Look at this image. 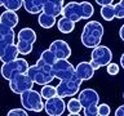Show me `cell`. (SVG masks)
<instances>
[{
  "label": "cell",
  "instance_id": "f546056e",
  "mask_svg": "<svg viewBox=\"0 0 124 116\" xmlns=\"http://www.w3.org/2000/svg\"><path fill=\"white\" fill-rule=\"evenodd\" d=\"M83 114H84L85 116H97V115H98V106L83 108Z\"/></svg>",
  "mask_w": 124,
  "mask_h": 116
},
{
  "label": "cell",
  "instance_id": "9c48e42d",
  "mask_svg": "<svg viewBox=\"0 0 124 116\" xmlns=\"http://www.w3.org/2000/svg\"><path fill=\"white\" fill-rule=\"evenodd\" d=\"M53 72H54L56 79L66 80L75 75L76 70L72 66V63L69 62V59H57L56 63L53 65Z\"/></svg>",
  "mask_w": 124,
  "mask_h": 116
},
{
  "label": "cell",
  "instance_id": "30bf717a",
  "mask_svg": "<svg viewBox=\"0 0 124 116\" xmlns=\"http://www.w3.org/2000/svg\"><path fill=\"white\" fill-rule=\"evenodd\" d=\"M66 108H67V104L65 103L63 98L60 95H54L52 98L46 99L44 111L49 116H61V115H63Z\"/></svg>",
  "mask_w": 124,
  "mask_h": 116
},
{
  "label": "cell",
  "instance_id": "7c38bea8",
  "mask_svg": "<svg viewBox=\"0 0 124 116\" xmlns=\"http://www.w3.org/2000/svg\"><path fill=\"white\" fill-rule=\"evenodd\" d=\"M49 49L56 54L57 59H69L71 57V48H70L69 43L65 40H54L49 45Z\"/></svg>",
  "mask_w": 124,
  "mask_h": 116
},
{
  "label": "cell",
  "instance_id": "ac0fdd59",
  "mask_svg": "<svg viewBox=\"0 0 124 116\" xmlns=\"http://www.w3.org/2000/svg\"><path fill=\"white\" fill-rule=\"evenodd\" d=\"M0 25L14 29L18 25V14L16 13V10L7 9L5 12H3L1 15H0Z\"/></svg>",
  "mask_w": 124,
  "mask_h": 116
},
{
  "label": "cell",
  "instance_id": "d4e9b609",
  "mask_svg": "<svg viewBox=\"0 0 124 116\" xmlns=\"http://www.w3.org/2000/svg\"><path fill=\"white\" fill-rule=\"evenodd\" d=\"M40 93H41L43 98L46 101V99L52 98V97H54V95H57V87H53V85L45 84V85H43Z\"/></svg>",
  "mask_w": 124,
  "mask_h": 116
},
{
  "label": "cell",
  "instance_id": "277c9868",
  "mask_svg": "<svg viewBox=\"0 0 124 116\" xmlns=\"http://www.w3.org/2000/svg\"><path fill=\"white\" fill-rule=\"evenodd\" d=\"M21 104L27 111L32 112H41L45 108V103L43 102V95L40 92L29 89V90L21 93Z\"/></svg>",
  "mask_w": 124,
  "mask_h": 116
},
{
  "label": "cell",
  "instance_id": "9a60e30c",
  "mask_svg": "<svg viewBox=\"0 0 124 116\" xmlns=\"http://www.w3.org/2000/svg\"><path fill=\"white\" fill-rule=\"evenodd\" d=\"M63 7V0H48L43 8V12L52 14L54 17H58V15H62Z\"/></svg>",
  "mask_w": 124,
  "mask_h": 116
},
{
  "label": "cell",
  "instance_id": "6da1fadb",
  "mask_svg": "<svg viewBox=\"0 0 124 116\" xmlns=\"http://www.w3.org/2000/svg\"><path fill=\"white\" fill-rule=\"evenodd\" d=\"M94 14V8L89 1H70L63 7L62 15L72 19L74 22H79L81 19H89Z\"/></svg>",
  "mask_w": 124,
  "mask_h": 116
},
{
  "label": "cell",
  "instance_id": "484cf974",
  "mask_svg": "<svg viewBox=\"0 0 124 116\" xmlns=\"http://www.w3.org/2000/svg\"><path fill=\"white\" fill-rule=\"evenodd\" d=\"M3 7L5 8V9L17 12L18 9L23 8V0H5V3H4Z\"/></svg>",
  "mask_w": 124,
  "mask_h": 116
},
{
  "label": "cell",
  "instance_id": "7402d4cb",
  "mask_svg": "<svg viewBox=\"0 0 124 116\" xmlns=\"http://www.w3.org/2000/svg\"><path fill=\"white\" fill-rule=\"evenodd\" d=\"M83 110V104H81L79 98H71L67 102V111L70 116H79L80 111Z\"/></svg>",
  "mask_w": 124,
  "mask_h": 116
},
{
  "label": "cell",
  "instance_id": "cb8c5ba5",
  "mask_svg": "<svg viewBox=\"0 0 124 116\" xmlns=\"http://www.w3.org/2000/svg\"><path fill=\"white\" fill-rule=\"evenodd\" d=\"M39 59H41L44 63L49 65V66H53L54 63H56V61H57V57L50 49H46V50H44V52L41 53V56H40Z\"/></svg>",
  "mask_w": 124,
  "mask_h": 116
},
{
  "label": "cell",
  "instance_id": "d6a6232c",
  "mask_svg": "<svg viewBox=\"0 0 124 116\" xmlns=\"http://www.w3.org/2000/svg\"><path fill=\"white\" fill-rule=\"evenodd\" d=\"M115 115L116 116H124V104H122V106H119L118 108H116Z\"/></svg>",
  "mask_w": 124,
  "mask_h": 116
},
{
  "label": "cell",
  "instance_id": "8d00e7d4",
  "mask_svg": "<svg viewBox=\"0 0 124 116\" xmlns=\"http://www.w3.org/2000/svg\"><path fill=\"white\" fill-rule=\"evenodd\" d=\"M4 3H5V0H0V5H1V7L4 5Z\"/></svg>",
  "mask_w": 124,
  "mask_h": 116
},
{
  "label": "cell",
  "instance_id": "74e56055",
  "mask_svg": "<svg viewBox=\"0 0 124 116\" xmlns=\"http://www.w3.org/2000/svg\"><path fill=\"white\" fill-rule=\"evenodd\" d=\"M123 97H124V94H123Z\"/></svg>",
  "mask_w": 124,
  "mask_h": 116
},
{
  "label": "cell",
  "instance_id": "44dd1931",
  "mask_svg": "<svg viewBox=\"0 0 124 116\" xmlns=\"http://www.w3.org/2000/svg\"><path fill=\"white\" fill-rule=\"evenodd\" d=\"M56 18L57 17H54V15H52V14H48V13H45V12H41V13H39L38 23L43 27V29H52V27L57 23Z\"/></svg>",
  "mask_w": 124,
  "mask_h": 116
},
{
  "label": "cell",
  "instance_id": "4fadbf2b",
  "mask_svg": "<svg viewBox=\"0 0 124 116\" xmlns=\"http://www.w3.org/2000/svg\"><path fill=\"white\" fill-rule=\"evenodd\" d=\"M76 70V75L80 77L83 81H87V80H91L93 75H94V67L92 66L91 61L89 62H80L78 63V66L75 67Z\"/></svg>",
  "mask_w": 124,
  "mask_h": 116
},
{
  "label": "cell",
  "instance_id": "5bb4252c",
  "mask_svg": "<svg viewBox=\"0 0 124 116\" xmlns=\"http://www.w3.org/2000/svg\"><path fill=\"white\" fill-rule=\"evenodd\" d=\"M14 39L16 34L12 27L0 25V49L9 44H14Z\"/></svg>",
  "mask_w": 124,
  "mask_h": 116
},
{
  "label": "cell",
  "instance_id": "d6986e66",
  "mask_svg": "<svg viewBox=\"0 0 124 116\" xmlns=\"http://www.w3.org/2000/svg\"><path fill=\"white\" fill-rule=\"evenodd\" d=\"M17 40L34 44V43L36 41V32H35L32 29H30V27L21 29V30H19V32H18V35H17Z\"/></svg>",
  "mask_w": 124,
  "mask_h": 116
},
{
  "label": "cell",
  "instance_id": "ffe728a7",
  "mask_svg": "<svg viewBox=\"0 0 124 116\" xmlns=\"http://www.w3.org/2000/svg\"><path fill=\"white\" fill-rule=\"evenodd\" d=\"M75 23L76 22H74L72 19L62 15V18H60L58 22H57V27H58V30H60V32L70 34V32H72V31L75 30Z\"/></svg>",
  "mask_w": 124,
  "mask_h": 116
},
{
  "label": "cell",
  "instance_id": "836d02e7",
  "mask_svg": "<svg viewBox=\"0 0 124 116\" xmlns=\"http://www.w3.org/2000/svg\"><path fill=\"white\" fill-rule=\"evenodd\" d=\"M119 36H120V39L124 41V25L120 27V30H119Z\"/></svg>",
  "mask_w": 124,
  "mask_h": 116
},
{
  "label": "cell",
  "instance_id": "f1b7e54d",
  "mask_svg": "<svg viewBox=\"0 0 124 116\" xmlns=\"http://www.w3.org/2000/svg\"><path fill=\"white\" fill-rule=\"evenodd\" d=\"M107 73H108V75H111V76L118 75V73H119V65L110 62V63L107 65Z\"/></svg>",
  "mask_w": 124,
  "mask_h": 116
},
{
  "label": "cell",
  "instance_id": "3957f363",
  "mask_svg": "<svg viewBox=\"0 0 124 116\" xmlns=\"http://www.w3.org/2000/svg\"><path fill=\"white\" fill-rule=\"evenodd\" d=\"M27 73L34 80L35 84L41 85V87L52 83L53 79H56L53 72V66L44 63L41 59H38V62L34 66H30L29 70H27Z\"/></svg>",
  "mask_w": 124,
  "mask_h": 116
},
{
  "label": "cell",
  "instance_id": "603a6c76",
  "mask_svg": "<svg viewBox=\"0 0 124 116\" xmlns=\"http://www.w3.org/2000/svg\"><path fill=\"white\" fill-rule=\"evenodd\" d=\"M101 15L105 21H112L114 18H116V13H115V4H107V5L101 7L100 10Z\"/></svg>",
  "mask_w": 124,
  "mask_h": 116
},
{
  "label": "cell",
  "instance_id": "4dcf8cb0",
  "mask_svg": "<svg viewBox=\"0 0 124 116\" xmlns=\"http://www.w3.org/2000/svg\"><path fill=\"white\" fill-rule=\"evenodd\" d=\"M115 13H116V18L118 19H122L124 18V8L120 5V4H115Z\"/></svg>",
  "mask_w": 124,
  "mask_h": 116
},
{
  "label": "cell",
  "instance_id": "52a82bcc",
  "mask_svg": "<svg viewBox=\"0 0 124 116\" xmlns=\"http://www.w3.org/2000/svg\"><path fill=\"white\" fill-rule=\"evenodd\" d=\"M112 59V52L106 45H97L92 49L91 63L94 70H98L102 66H107Z\"/></svg>",
  "mask_w": 124,
  "mask_h": 116
},
{
  "label": "cell",
  "instance_id": "4316f807",
  "mask_svg": "<svg viewBox=\"0 0 124 116\" xmlns=\"http://www.w3.org/2000/svg\"><path fill=\"white\" fill-rule=\"evenodd\" d=\"M111 114V108L107 103H100L98 104V115L100 116H108Z\"/></svg>",
  "mask_w": 124,
  "mask_h": 116
},
{
  "label": "cell",
  "instance_id": "8fae6325",
  "mask_svg": "<svg viewBox=\"0 0 124 116\" xmlns=\"http://www.w3.org/2000/svg\"><path fill=\"white\" fill-rule=\"evenodd\" d=\"M79 99L81 104H83V108H88V107L98 106L100 104V94L92 88H87L79 92Z\"/></svg>",
  "mask_w": 124,
  "mask_h": 116
},
{
  "label": "cell",
  "instance_id": "5b68a950",
  "mask_svg": "<svg viewBox=\"0 0 124 116\" xmlns=\"http://www.w3.org/2000/svg\"><path fill=\"white\" fill-rule=\"evenodd\" d=\"M30 65L29 62L23 58H16L13 61L9 62H4L1 66V76L5 80H12L13 77H16L19 73H25L27 72Z\"/></svg>",
  "mask_w": 124,
  "mask_h": 116
},
{
  "label": "cell",
  "instance_id": "2e32d148",
  "mask_svg": "<svg viewBox=\"0 0 124 116\" xmlns=\"http://www.w3.org/2000/svg\"><path fill=\"white\" fill-rule=\"evenodd\" d=\"M18 54H19V50L17 44H9L0 49V59H1L3 63L4 62H9L18 58Z\"/></svg>",
  "mask_w": 124,
  "mask_h": 116
},
{
  "label": "cell",
  "instance_id": "ba28073f",
  "mask_svg": "<svg viewBox=\"0 0 124 116\" xmlns=\"http://www.w3.org/2000/svg\"><path fill=\"white\" fill-rule=\"evenodd\" d=\"M34 80L29 76V73H19L16 77H13L12 80H9V88L10 90L16 93V94H21V93L32 89L34 87Z\"/></svg>",
  "mask_w": 124,
  "mask_h": 116
},
{
  "label": "cell",
  "instance_id": "1f68e13d",
  "mask_svg": "<svg viewBox=\"0 0 124 116\" xmlns=\"http://www.w3.org/2000/svg\"><path fill=\"white\" fill-rule=\"evenodd\" d=\"M96 4H98L100 7H103V5H107V4H112L114 0H94Z\"/></svg>",
  "mask_w": 124,
  "mask_h": 116
},
{
  "label": "cell",
  "instance_id": "83f0119b",
  "mask_svg": "<svg viewBox=\"0 0 124 116\" xmlns=\"http://www.w3.org/2000/svg\"><path fill=\"white\" fill-rule=\"evenodd\" d=\"M8 116H27V110L26 108H13L8 112Z\"/></svg>",
  "mask_w": 124,
  "mask_h": 116
},
{
  "label": "cell",
  "instance_id": "8992f818",
  "mask_svg": "<svg viewBox=\"0 0 124 116\" xmlns=\"http://www.w3.org/2000/svg\"><path fill=\"white\" fill-rule=\"evenodd\" d=\"M81 83H83V80H81L76 73L72 77H70V79L61 80L60 84L57 85V95L62 97V98L74 97L75 94L79 93Z\"/></svg>",
  "mask_w": 124,
  "mask_h": 116
},
{
  "label": "cell",
  "instance_id": "d590c367",
  "mask_svg": "<svg viewBox=\"0 0 124 116\" xmlns=\"http://www.w3.org/2000/svg\"><path fill=\"white\" fill-rule=\"evenodd\" d=\"M119 4H120V5H122V7L124 8V0H120V1H119Z\"/></svg>",
  "mask_w": 124,
  "mask_h": 116
},
{
  "label": "cell",
  "instance_id": "e0dca14e",
  "mask_svg": "<svg viewBox=\"0 0 124 116\" xmlns=\"http://www.w3.org/2000/svg\"><path fill=\"white\" fill-rule=\"evenodd\" d=\"M46 1L48 0H23V8L30 14H39L43 12Z\"/></svg>",
  "mask_w": 124,
  "mask_h": 116
},
{
  "label": "cell",
  "instance_id": "7a4b0ae2",
  "mask_svg": "<svg viewBox=\"0 0 124 116\" xmlns=\"http://www.w3.org/2000/svg\"><path fill=\"white\" fill-rule=\"evenodd\" d=\"M103 26L98 21H88L83 27L81 32V43L85 48L93 49L94 46L100 45L103 37Z\"/></svg>",
  "mask_w": 124,
  "mask_h": 116
},
{
  "label": "cell",
  "instance_id": "e575fe53",
  "mask_svg": "<svg viewBox=\"0 0 124 116\" xmlns=\"http://www.w3.org/2000/svg\"><path fill=\"white\" fill-rule=\"evenodd\" d=\"M120 66H122V67L124 68V53L122 54V56H120Z\"/></svg>",
  "mask_w": 124,
  "mask_h": 116
}]
</instances>
